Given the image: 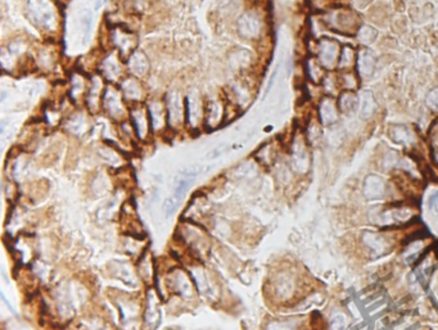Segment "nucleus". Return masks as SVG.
<instances>
[{
  "label": "nucleus",
  "mask_w": 438,
  "mask_h": 330,
  "mask_svg": "<svg viewBox=\"0 0 438 330\" xmlns=\"http://www.w3.org/2000/svg\"><path fill=\"white\" fill-rule=\"evenodd\" d=\"M26 12L30 22L44 32L57 31L59 12L53 0H27Z\"/></svg>",
  "instance_id": "f257e3e1"
},
{
  "label": "nucleus",
  "mask_w": 438,
  "mask_h": 330,
  "mask_svg": "<svg viewBox=\"0 0 438 330\" xmlns=\"http://www.w3.org/2000/svg\"><path fill=\"white\" fill-rule=\"evenodd\" d=\"M109 40L111 44L119 51L120 57L122 61H128L129 58L131 57L132 53H135L136 48V38H135L134 32L128 27L124 26H112L111 34H109Z\"/></svg>",
  "instance_id": "f03ea898"
},
{
  "label": "nucleus",
  "mask_w": 438,
  "mask_h": 330,
  "mask_svg": "<svg viewBox=\"0 0 438 330\" xmlns=\"http://www.w3.org/2000/svg\"><path fill=\"white\" fill-rule=\"evenodd\" d=\"M102 108L111 119L116 120V121L125 119V98L122 95V91L113 86H107L104 94H103Z\"/></svg>",
  "instance_id": "7ed1b4c3"
},
{
  "label": "nucleus",
  "mask_w": 438,
  "mask_h": 330,
  "mask_svg": "<svg viewBox=\"0 0 438 330\" xmlns=\"http://www.w3.org/2000/svg\"><path fill=\"white\" fill-rule=\"evenodd\" d=\"M167 116H169V125L173 127L182 125L184 120L186 121V103H182L181 98L177 93H174L166 100Z\"/></svg>",
  "instance_id": "20e7f679"
},
{
  "label": "nucleus",
  "mask_w": 438,
  "mask_h": 330,
  "mask_svg": "<svg viewBox=\"0 0 438 330\" xmlns=\"http://www.w3.org/2000/svg\"><path fill=\"white\" fill-rule=\"evenodd\" d=\"M131 120H132V127H134L135 134L138 135L139 139H145L149 134L150 130V116L149 111H147L144 106H141L140 103H136L134 108L131 109Z\"/></svg>",
  "instance_id": "39448f33"
},
{
  "label": "nucleus",
  "mask_w": 438,
  "mask_h": 330,
  "mask_svg": "<svg viewBox=\"0 0 438 330\" xmlns=\"http://www.w3.org/2000/svg\"><path fill=\"white\" fill-rule=\"evenodd\" d=\"M122 58L120 57L119 51L109 54L104 58L100 63V72L102 76L109 82H115L120 80L124 75V66H122Z\"/></svg>",
  "instance_id": "423d86ee"
},
{
  "label": "nucleus",
  "mask_w": 438,
  "mask_h": 330,
  "mask_svg": "<svg viewBox=\"0 0 438 330\" xmlns=\"http://www.w3.org/2000/svg\"><path fill=\"white\" fill-rule=\"evenodd\" d=\"M121 91L126 102L140 103L144 98V87L138 77H128L122 81Z\"/></svg>",
  "instance_id": "0eeeda50"
},
{
  "label": "nucleus",
  "mask_w": 438,
  "mask_h": 330,
  "mask_svg": "<svg viewBox=\"0 0 438 330\" xmlns=\"http://www.w3.org/2000/svg\"><path fill=\"white\" fill-rule=\"evenodd\" d=\"M104 85H103L102 77L95 76L91 81V85L89 87L87 95V104L91 112H98V109L102 108L103 94H104Z\"/></svg>",
  "instance_id": "6e6552de"
},
{
  "label": "nucleus",
  "mask_w": 438,
  "mask_h": 330,
  "mask_svg": "<svg viewBox=\"0 0 438 330\" xmlns=\"http://www.w3.org/2000/svg\"><path fill=\"white\" fill-rule=\"evenodd\" d=\"M149 116H150V124H152V128H153V130L158 131V130L165 127L166 124H169L166 103L154 100V102L149 106Z\"/></svg>",
  "instance_id": "1a4fd4ad"
},
{
  "label": "nucleus",
  "mask_w": 438,
  "mask_h": 330,
  "mask_svg": "<svg viewBox=\"0 0 438 330\" xmlns=\"http://www.w3.org/2000/svg\"><path fill=\"white\" fill-rule=\"evenodd\" d=\"M129 70L135 77H144L149 72L150 63L148 61V57L143 51L136 50L132 53L131 57L128 59Z\"/></svg>",
  "instance_id": "9d476101"
},
{
  "label": "nucleus",
  "mask_w": 438,
  "mask_h": 330,
  "mask_svg": "<svg viewBox=\"0 0 438 330\" xmlns=\"http://www.w3.org/2000/svg\"><path fill=\"white\" fill-rule=\"evenodd\" d=\"M364 196L369 201H379L384 197L383 180L375 175H369L364 181Z\"/></svg>",
  "instance_id": "9b49d317"
},
{
  "label": "nucleus",
  "mask_w": 438,
  "mask_h": 330,
  "mask_svg": "<svg viewBox=\"0 0 438 330\" xmlns=\"http://www.w3.org/2000/svg\"><path fill=\"white\" fill-rule=\"evenodd\" d=\"M238 31L244 38H255L260 31V21L256 16L246 13L243 17L238 19Z\"/></svg>",
  "instance_id": "f8f14e48"
},
{
  "label": "nucleus",
  "mask_w": 438,
  "mask_h": 330,
  "mask_svg": "<svg viewBox=\"0 0 438 330\" xmlns=\"http://www.w3.org/2000/svg\"><path fill=\"white\" fill-rule=\"evenodd\" d=\"M205 117L206 125L210 128H215L218 127L222 122V120L226 117V113L224 112V108L219 102H208V104L206 106Z\"/></svg>",
  "instance_id": "ddd939ff"
},
{
  "label": "nucleus",
  "mask_w": 438,
  "mask_h": 330,
  "mask_svg": "<svg viewBox=\"0 0 438 330\" xmlns=\"http://www.w3.org/2000/svg\"><path fill=\"white\" fill-rule=\"evenodd\" d=\"M338 55V44L332 40H323L321 41V51H320V59L325 67H333Z\"/></svg>",
  "instance_id": "4468645a"
},
{
  "label": "nucleus",
  "mask_w": 438,
  "mask_h": 330,
  "mask_svg": "<svg viewBox=\"0 0 438 330\" xmlns=\"http://www.w3.org/2000/svg\"><path fill=\"white\" fill-rule=\"evenodd\" d=\"M364 243L371 250H374V252H377L379 254L384 253V250L387 249V242H386V239L379 233H374V231H365Z\"/></svg>",
  "instance_id": "2eb2a0df"
},
{
  "label": "nucleus",
  "mask_w": 438,
  "mask_h": 330,
  "mask_svg": "<svg viewBox=\"0 0 438 330\" xmlns=\"http://www.w3.org/2000/svg\"><path fill=\"white\" fill-rule=\"evenodd\" d=\"M357 66H358V71H360V74H361L362 76H370L375 67L374 55L371 54L370 51L362 50L361 53H360V55H358Z\"/></svg>",
  "instance_id": "dca6fc26"
},
{
  "label": "nucleus",
  "mask_w": 438,
  "mask_h": 330,
  "mask_svg": "<svg viewBox=\"0 0 438 330\" xmlns=\"http://www.w3.org/2000/svg\"><path fill=\"white\" fill-rule=\"evenodd\" d=\"M85 79H84L83 75L75 74L72 76V81H71V98L74 99V102H79V100L83 98L84 94H87L89 89L85 85Z\"/></svg>",
  "instance_id": "f3484780"
},
{
  "label": "nucleus",
  "mask_w": 438,
  "mask_h": 330,
  "mask_svg": "<svg viewBox=\"0 0 438 330\" xmlns=\"http://www.w3.org/2000/svg\"><path fill=\"white\" fill-rule=\"evenodd\" d=\"M320 116H321V120H323L324 125H330V124H334L338 119V115H337V109L334 106V102L332 99H325L321 104V108H320Z\"/></svg>",
  "instance_id": "a211bd4d"
},
{
  "label": "nucleus",
  "mask_w": 438,
  "mask_h": 330,
  "mask_svg": "<svg viewBox=\"0 0 438 330\" xmlns=\"http://www.w3.org/2000/svg\"><path fill=\"white\" fill-rule=\"evenodd\" d=\"M339 104H341V108H342L343 112L346 113L353 112V111L357 109L358 106L357 96H356L353 93H351V91H346V93L342 94V96H341Z\"/></svg>",
  "instance_id": "6ab92c4d"
},
{
  "label": "nucleus",
  "mask_w": 438,
  "mask_h": 330,
  "mask_svg": "<svg viewBox=\"0 0 438 330\" xmlns=\"http://www.w3.org/2000/svg\"><path fill=\"white\" fill-rule=\"evenodd\" d=\"M375 108L374 96L370 91H364L361 93V117L368 119L369 116L373 115Z\"/></svg>",
  "instance_id": "aec40b11"
},
{
  "label": "nucleus",
  "mask_w": 438,
  "mask_h": 330,
  "mask_svg": "<svg viewBox=\"0 0 438 330\" xmlns=\"http://www.w3.org/2000/svg\"><path fill=\"white\" fill-rule=\"evenodd\" d=\"M307 154L306 151H305V148L302 147L301 144H298L294 149V154H293V164L294 167L297 168L298 171H305L307 168Z\"/></svg>",
  "instance_id": "412c9836"
},
{
  "label": "nucleus",
  "mask_w": 438,
  "mask_h": 330,
  "mask_svg": "<svg viewBox=\"0 0 438 330\" xmlns=\"http://www.w3.org/2000/svg\"><path fill=\"white\" fill-rule=\"evenodd\" d=\"M394 140L396 143H407L410 140V132L405 126H396L394 131Z\"/></svg>",
  "instance_id": "4be33fe9"
},
{
  "label": "nucleus",
  "mask_w": 438,
  "mask_h": 330,
  "mask_svg": "<svg viewBox=\"0 0 438 330\" xmlns=\"http://www.w3.org/2000/svg\"><path fill=\"white\" fill-rule=\"evenodd\" d=\"M353 59H355V54L352 51L351 48H345L343 50V57L341 59V67H349L351 64H353Z\"/></svg>",
  "instance_id": "5701e85b"
},
{
  "label": "nucleus",
  "mask_w": 438,
  "mask_h": 330,
  "mask_svg": "<svg viewBox=\"0 0 438 330\" xmlns=\"http://www.w3.org/2000/svg\"><path fill=\"white\" fill-rule=\"evenodd\" d=\"M177 203L179 202H177L174 197L165 201V203H163V211H165V215H166L167 217H170V216L175 212L176 207H177Z\"/></svg>",
  "instance_id": "b1692460"
},
{
  "label": "nucleus",
  "mask_w": 438,
  "mask_h": 330,
  "mask_svg": "<svg viewBox=\"0 0 438 330\" xmlns=\"http://www.w3.org/2000/svg\"><path fill=\"white\" fill-rule=\"evenodd\" d=\"M427 104L438 112V89H433L427 96Z\"/></svg>",
  "instance_id": "393cba45"
},
{
  "label": "nucleus",
  "mask_w": 438,
  "mask_h": 330,
  "mask_svg": "<svg viewBox=\"0 0 438 330\" xmlns=\"http://www.w3.org/2000/svg\"><path fill=\"white\" fill-rule=\"evenodd\" d=\"M371 31H373L371 27H364V29H361L360 30V32H358V39H360L362 42H371L374 40L375 36H377V34H374V35H369V32Z\"/></svg>",
  "instance_id": "a878e982"
},
{
  "label": "nucleus",
  "mask_w": 438,
  "mask_h": 330,
  "mask_svg": "<svg viewBox=\"0 0 438 330\" xmlns=\"http://www.w3.org/2000/svg\"><path fill=\"white\" fill-rule=\"evenodd\" d=\"M346 324V320L343 316L341 315H337L336 318L332 320V330H343Z\"/></svg>",
  "instance_id": "bb28decb"
},
{
  "label": "nucleus",
  "mask_w": 438,
  "mask_h": 330,
  "mask_svg": "<svg viewBox=\"0 0 438 330\" xmlns=\"http://www.w3.org/2000/svg\"><path fill=\"white\" fill-rule=\"evenodd\" d=\"M428 205L432 211L438 213V192H433L428 198Z\"/></svg>",
  "instance_id": "cd10ccee"
},
{
  "label": "nucleus",
  "mask_w": 438,
  "mask_h": 330,
  "mask_svg": "<svg viewBox=\"0 0 438 330\" xmlns=\"http://www.w3.org/2000/svg\"><path fill=\"white\" fill-rule=\"evenodd\" d=\"M103 1H104V0H98V3H96V9H98V8H99V6L102 5Z\"/></svg>",
  "instance_id": "c85d7f7f"
}]
</instances>
